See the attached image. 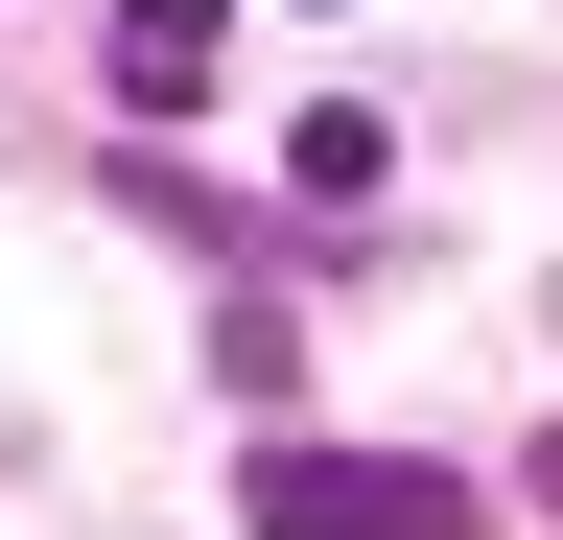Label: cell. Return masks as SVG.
Segmentation results:
<instances>
[{"label": "cell", "mask_w": 563, "mask_h": 540, "mask_svg": "<svg viewBox=\"0 0 563 540\" xmlns=\"http://www.w3.org/2000/svg\"><path fill=\"white\" fill-rule=\"evenodd\" d=\"M235 517H258V540H493L470 470H422V447H306V423H258Z\"/></svg>", "instance_id": "obj_1"}, {"label": "cell", "mask_w": 563, "mask_h": 540, "mask_svg": "<svg viewBox=\"0 0 563 540\" xmlns=\"http://www.w3.org/2000/svg\"><path fill=\"white\" fill-rule=\"evenodd\" d=\"M211 47H235V0H118V118H188Z\"/></svg>", "instance_id": "obj_2"}, {"label": "cell", "mask_w": 563, "mask_h": 540, "mask_svg": "<svg viewBox=\"0 0 563 540\" xmlns=\"http://www.w3.org/2000/svg\"><path fill=\"white\" fill-rule=\"evenodd\" d=\"M282 188H306V212H376L399 142H376V118H306V142H282Z\"/></svg>", "instance_id": "obj_3"}, {"label": "cell", "mask_w": 563, "mask_h": 540, "mask_svg": "<svg viewBox=\"0 0 563 540\" xmlns=\"http://www.w3.org/2000/svg\"><path fill=\"white\" fill-rule=\"evenodd\" d=\"M517 494H540V517H563V423H540V447H517Z\"/></svg>", "instance_id": "obj_4"}]
</instances>
